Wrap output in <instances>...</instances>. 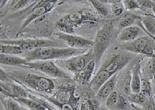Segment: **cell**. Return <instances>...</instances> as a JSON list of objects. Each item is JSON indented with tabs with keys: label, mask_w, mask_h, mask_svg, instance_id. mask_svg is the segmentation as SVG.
Wrapping results in <instances>:
<instances>
[{
	"label": "cell",
	"mask_w": 155,
	"mask_h": 110,
	"mask_svg": "<svg viewBox=\"0 0 155 110\" xmlns=\"http://www.w3.org/2000/svg\"><path fill=\"white\" fill-rule=\"evenodd\" d=\"M100 110H110V109H109V108H105V107H101Z\"/></svg>",
	"instance_id": "ab89813d"
},
{
	"label": "cell",
	"mask_w": 155,
	"mask_h": 110,
	"mask_svg": "<svg viewBox=\"0 0 155 110\" xmlns=\"http://www.w3.org/2000/svg\"><path fill=\"white\" fill-rule=\"evenodd\" d=\"M152 11H153V15H154V16H155V4H154V5H153V9H152Z\"/></svg>",
	"instance_id": "f35d334b"
},
{
	"label": "cell",
	"mask_w": 155,
	"mask_h": 110,
	"mask_svg": "<svg viewBox=\"0 0 155 110\" xmlns=\"http://www.w3.org/2000/svg\"><path fill=\"white\" fill-rule=\"evenodd\" d=\"M27 68L36 70L56 79H70L71 76L52 60H37L29 62Z\"/></svg>",
	"instance_id": "8fae6325"
},
{
	"label": "cell",
	"mask_w": 155,
	"mask_h": 110,
	"mask_svg": "<svg viewBox=\"0 0 155 110\" xmlns=\"http://www.w3.org/2000/svg\"><path fill=\"white\" fill-rule=\"evenodd\" d=\"M144 72L146 74V78L148 79H153L155 78V58L154 57H149V60L146 64Z\"/></svg>",
	"instance_id": "f1b7e54d"
},
{
	"label": "cell",
	"mask_w": 155,
	"mask_h": 110,
	"mask_svg": "<svg viewBox=\"0 0 155 110\" xmlns=\"http://www.w3.org/2000/svg\"><path fill=\"white\" fill-rule=\"evenodd\" d=\"M140 19V16L134 14L132 12L124 13L120 17L118 18L117 22V28L120 30L125 29L127 27L134 26L136 23H137Z\"/></svg>",
	"instance_id": "ffe728a7"
},
{
	"label": "cell",
	"mask_w": 155,
	"mask_h": 110,
	"mask_svg": "<svg viewBox=\"0 0 155 110\" xmlns=\"http://www.w3.org/2000/svg\"><path fill=\"white\" fill-rule=\"evenodd\" d=\"M124 8L127 12H133V11L140 9V5L138 4V1L137 0H124Z\"/></svg>",
	"instance_id": "d6a6232c"
},
{
	"label": "cell",
	"mask_w": 155,
	"mask_h": 110,
	"mask_svg": "<svg viewBox=\"0 0 155 110\" xmlns=\"http://www.w3.org/2000/svg\"><path fill=\"white\" fill-rule=\"evenodd\" d=\"M140 62L137 61L134 64L132 68V74H131V92L132 93L140 92L141 80L142 78L141 74Z\"/></svg>",
	"instance_id": "d6986e66"
},
{
	"label": "cell",
	"mask_w": 155,
	"mask_h": 110,
	"mask_svg": "<svg viewBox=\"0 0 155 110\" xmlns=\"http://www.w3.org/2000/svg\"><path fill=\"white\" fill-rule=\"evenodd\" d=\"M14 99L30 110H46L45 107L42 104L30 98H19Z\"/></svg>",
	"instance_id": "603a6c76"
},
{
	"label": "cell",
	"mask_w": 155,
	"mask_h": 110,
	"mask_svg": "<svg viewBox=\"0 0 155 110\" xmlns=\"http://www.w3.org/2000/svg\"><path fill=\"white\" fill-rule=\"evenodd\" d=\"M93 60V50H92V47H91L82 54L76 55L68 58L58 60L55 63L58 66H61L64 68H65L67 71L76 74L84 69Z\"/></svg>",
	"instance_id": "9c48e42d"
},
{
	"label": "cell",
	"mask_w": 155,
	"mask_h": 110,
	"mask_svg": "<svg viewBox=\"0 0 155 110\" xmlns=\"http://www.w3.org/2000/svg\"><path fill=\"white\" fill-rule=\"evenodd\" d=\"M13 81L21 84L26 89H30L48 95H53L55 91L54 82L51 78L43 77L32 73H19V71H12L8 73Z\"/></svg>",
	"instance_id": "5b68a950"
},
{
	"label": "cell",
	"mask_w": 155,
	"mask_h": 110,
	"mask_svg": "<svg viewBox=\"0 0 155 110\" xmlns=\"http://www.w3.org/2000/svg\"><path fill=\"white\" fill-rule=\"evenodd\" d=\"M153 85H154V87H155V78H153Z\"/></svg>",
	"instance_id": "b9f144b4"
},
{
	"label": "cell",
	"mask_w": 155,
	"mask_h": 110,
	"mask_svg": "<svg viewBox=\"0 0 155 110\" xmlns=\"http://www.w3.org/2000/svg\"><path fill=\"white\" fill-rule=\"evenodd\" d=\"M63 41L59 40H51L47 38H28V39L2 40V44L17 45L26 52L37 50L43 47H64Z\"/></svg>",
	"instance_id": "52a82bcc"
},
{
	"label": "cell",
	"mask_w": 155,
	"mask_h": 110,
	"mask_svg": "<svg viewBox=\"0 0 155 110\" xmlns=\"http://www.w3.org/2000/svg\"><path fill=\"white\" fill-rule=\"evenodd\" d=\"M119 95L120 94L116 91H114V92H113L111 94L109 95V97L105 101V105H106V108L110 110H113L114 107L116 106V103L118 102Z\"/></svg>",
	"instance_id": "4dcf8cb0"
},
{
	"label": "cell",
	"mask_w": 155,
	"mask_h": 110,
	"mask_svg": "<svg viewBox=\"0 0 155 110\" xmlns=\"http://www.w3.org/2000/svg\"><path fill=\"white\" fill-rule=\"evenodd\" d=\"M95 68H96V64H95V60H93L84 69L81 70L79 72L74 74V77H73V80L80 84V85H89V83L94 77L93 75L94 72H95Z\"/></svg>",
	"instance_id": "5bb4252c"
},
{
	"label": "cell",
	"mask_w": 155,
	"mask_h": 110,
	"mask_svg": "<svg viewBox=\"0 0 155 110\" xmlns=\"http://www.w3.org/2000/svg\"><path fill=\"white\" fill-rule=\"evenodd\" d=\"M122 49L148 57H155V41L148 35L142 36L135 40L124 44L122 45Z\"/></svg>",
	"instance_id": "ba28073f"
},
{
	"label": "cell",
	"mask_w": 155,
	"mask_h": 110,
	"mask_svg": "<svg viewBox=\"0 0 155 110\" xmlns=\"http://www.w3.org/2000/svg\"><path fill=\"white\" fill-rule=\"evenodd\" d=\"M89 2L92 4L96 13L102 17L107 18L109 16V4L106 3L105 1H99V0H90Z\"/></svg>",
	"instance_id": "7402d4cb"
},
{
	"label": "cell",
	"mask_w": 155,
	"mask_h": 110,
	"mask_svg": "<svg viewBox=\"0 0 155 110\" xmlns=\"http://www.w3.org/2000/svg\"><path fill=\"white\" fill-rule=\"evenodd\" d=\"M154 58H155V57H154Z\"/></svg>",
	"instance_id": "7bdbcfd3"
},
{
	"label": "cell",
	"mask_w": 155,
	"mask_h": 110,
	"mask_svg": "<svg viewBox=\"0 0 155 110\" xmlns=\"http://www.w3.org/2000/svg\"><path fill=\"white\" fill-rule=\"evenodd\" d=\"M114 23L113 20H108L103 23V25L97 31L94 39V44L92 47L94 54V60L96 66H99L102 57L105 52L107 50L112 42L114 34Z\"/></svg>",
	"instance_id": "8992f818"
},
{
	"label": "cell",
	"mask_w": 155,
	"mask_h": 110,
	"mask_svg": "<svg viewBox=\"0 0 155 110\" xmlns=\"http://www.w3.org/2000/svg\"><path fill=\"white\" fill-rule=\"evenodd\" d=\"M147 98L144 95L142 92L131 93L127 95V99L129 102L134 105H139V106H143L144 103L146 102Z\"/></svg>",
	"instance_id": "4316f807"
},
{
	"label": "cell",
	"mask_w": 155,
	"mask_h": 110,
	"mask_svg": "<svg viewBox=\"0 0 155 110\" xmlns=\"http://www.w3.org/2000/svg\"><path fill=\"white\" fill-rule=\"evenodd\" d=\"M1 5H0V9H2V8L4 7L5 5V3H8L9 2V1H7V0H1Z\"/></svg>",
	"instance_id": "8d00e7d4"
},
{
	"label": "cell",
	"mask_w": 155,
	"mask_h": 110,
	"mask_svg": "<svg viewBox=\"0 0 155 110\" xmlns=\"http://www.w3.org/2000/svg\"><path fill=\"white\" fill-rule=\"evenodd\" d=\"M1 102L4 107V110H21L22 107L19 103L16 102L14 99L7 97L3 95L1 96Z\"/></svg>",
	"instance_id": "484cf974"
},
{
	"label": "cell",
	"mask_w": 155,
	"mask_h": 110,
	"mask_svg": "<svg viewBox=\"0 0 155 110\" xmlns=\"http://www.w3.org/2000/svg\"><path fill=\"white\" fill-rule=\"evenodd\" d=\"M52 96L61 102L68 103L75 107H78L82 95L81 90L76 85L66 83L57 88Z\"/></svg>",
	"instance_id": "30bf717a"
},
{
	"label": "cell",
	"mask_w": 155,
	"mask_h": 110,
	"mask_svg": "<svg viewBox=\"0 0 155 110\" xmlns=\"http://www.w3.org/2000/svg\"><path fill=\"white\" fill-rule=\"evenodd\" d=\"M0 80H1V82H14L12 77H11L8 73L4 71L2 69H1V71H0Z\"/></svg>",
	"instance_id": "d590c367"
},
{
	"label": "cell",
	"mask_w": 155,
	"mask_h": 110,
	"mask_svg": "<svg viewBox=\"0 0 155 110\" xmlns=\"http://www.w3.org/2000/svg\"><path fill=\"white\" fill-rule=\"evenodd\" d=\"M147 35H148V36H150V37H151V38H152V39H153V40H154V41H155V37H154V36H152V35H150V34H147Z\"/></svg>",
	"instance_id": "74e56055"
},
{
	"label": "cell",
	"mask_w": 155,
	"mask_h": 110,
	"mask_svg": "<svg viewBox=\"0 0 155 110\" xmlns=\"http://www.w3.org/2000/svg\"><path fill=\"white\" fill-rule=\"evenodd\" d=\"M21 110H30V109H28V108H23V107H22V109Z\"/></svg>",
	"instance_id": "60d3db41"
},
{
	"label": "cell",
	"mask_w": 155,
	"mask_h": 110,
	"mask_svg": "<svg viewBox=\"0 0 155 110\" xmlns=\"http://www.w3.org/2000/svg\"><path fill=\"white\" fill-rule=\"evenodd\" d=\"M88 50L71 47H43L26 52L23 54V57L27 59L28 62L37 60H58L82 54Z\"/></svg>",
	"instance_id": "277c9868"
},
{
	"label": "cell",
	"mask_w": 155,
	"mask_h": 110,
	"mask_svg": "<svg viewBox=\"0 0 155 110\" xmlns=\"http://www.w3.org/2000/svg\"><path fill=\"white\" fill-rule=\"evenodd\" d=\"M95 95H94L89 90L85 95L83 96V99L80 104V110H100V102L97 99Z\"/></svg>",
	"instance_id": "ac0fdd59"
},
{
	"label": "cell",
	"mask_w": 155,
	"mask_h": 110,
	"mask_svg": "<svg viewBox=\"0 0 155 110\" xmlns=\"http://www.w3.org/2000/svg\"><path fill=\"white\" fill-rule=\"evenodd\" d=\"M134 57V53L130 52H118L111 55L100 66L92 80L88 85V90L95 95L99 89L113 75L118 74L130 62Z\"/></svg>",
	"instance_id": "6da1fadb"
},
{
	"label": "cell",
	"mask_w": 155,
	"mask_h": 110,
	"mask_svg": "<svg viewBox=\"0 0 155 110\" xmlns=\"http://www.w3.org/2000/svg\"><path fill=\"white\" fill-rule=\"evenodd\" d=\"M137 23L138 24V27L143 30L146 34H150L155 37L154 15L145 14L144 16H140V19Z\"/></svg>",
	"instance_id": "e0dca14e"
},
{
	"label": "cell",
	"mask_w": 155,
	"mask_h": 110,
	"mask_svg": "<svg viewBox=\"0 0 155 110\" xmlns=\"http://www.w3.org/2000/svg\"><path fill=\"white\" fill-rule=\"evenodd\" d=\"M107 4H109L110 11L113 14V16L116 18H119L124 13V2L120 0H112V1H105Z\"/></svg>",
	"instance_id": "cb8c5ba5"
},
{
	"label": "cell",
	"mask_w": 155,
	"mask_h": 110,
	"mask_svg": "<svg viewBox=\"0 0 155 110\" xmlns=\"http://www.w3.org/2000/svg\"><path fill=\"white\" fill-rule=\"evenodd\" d=\"M143 110H155V101L153 97H148L143 105Z\"/></svg>",
	"instance_id": "e575fe53"
},
{
	"label": "cell",
	"mask_w": 155,
	"mask_h": 110,
	"mask_svg": "<svg viewBox=\"0 0 155 110\" xmlns=\"http://www.w3.org/2000/svg\"><path fill=\"white\" fill-rule=\"evenodd\" d=\"M33 2V1L29 0H19V1H10L9 3L13 11H20L28 7L29 5Z\"/></svg>",
	"instance_id": "f546056e"
},
{
	"label": "cell",
	"mask_w": 155,
	"mask_h": 110,
	"mask_svg": "<svg viewBox=\"0 0 155 110\" xmlns=\"http://www.w3.org/2000/svg\"><path fill=\"white\" fill-rule=\"evenodd\" d=\"M138 4H139L140 9L144 10V9H153L155 2L153 1H150V0H138Z\"/></svg>",
	"instance_id": "836d02e7"
},
{
	"label": "cell",
	"mask_w": 155,
	"mask_h": 110,
	"mask_svg": "<svg viewBox=\"0 0 155 110\" xmlns=\"http://www.w3.org/2000/svg\"><path fill=\"white\" fill-rule=\"evenodd\" d=\"M118 75L119 73L113 75L97 92L96 95H95V98L99 102L106 101V99L109 96V95L111 94L113 92H114L115 88H116L117 82H118Z\"/></svg>",
	"instance_id": "9a60e30c"
},
{
	"label": "cell",
	"mask_w": 155,
	"mask_h": 110,
	"mask_svg": "<svg viewBox=\"0 0 155 110\" xmlns=\"http://www.w3.org/2000/svg\"><path fill=\"white\" fill-rule=\"evenodd\" d=\"M141 29L138 26H132V27H127L125 29L120 30L117 36L116 40L120 43H130L131 41L135 40L137 39L138 35L140 34Z\"/></svg>",
	"instance_id": "2e32d148"
},
{
	"label": "cell",
	"mask_w": 155,
	"mask_h": 110,
	"mask_svg": "<svg viewBox=\"0 0 155 110\" xmlns=\"http://www.w3.org/2000/svg\"><path fill=\"white\" fill-rule=\"evenodd\" d=\"M54 34L56 37L57 40H62L68 46L70 47L71 48H74V49L88 50L89 48L92 47L94 44L93 40L83 37L81 36L64 34L62 32H57Z\"/></svg>",
	"instance_id": "7c38bea8"
},
{
	"label": "cell",
	"mask_w": 155,
	"mask_h": 110,
	"mask_svg": "<svg viewBox=\"0 0 155 110\" xmlns=\"http://www.w3.org/2000/svg\"><path fill=\"white\" fill-rule=\"evenodd\" d=\"M1 94L12 99L28 98L30 93L21 84L16 82H1Z\"/></svg>",
	"instance_id": "4fadbf2b"
},
{
	"label": "cell",
	"mask_w": 155,
	"mask_h": 110,
	"mask_svg": "<svg viewBox=\"0 0 155 110\" xmlns=\"http://www.w3.org/2000/svg\"><path fill=\"white\" fill-rule=\"evenodd\" d=\"M140 92L143 93L147 98L151 97L152 92H153V86H152L150 79L146 78H142Z\"/></svg>",
	"instance_id": "83f0119b"
},
{
	"label": "cell",
	"mask_w": 155,
	"mask_h": 110,
	"mask_svg": "<svg viewBox=\"0 0 155 110\" xmlns=\"http://www.w3.org/2000/svg\"><path fill=\"white\" fill-rule=\"evenodd\" d=\"M0 53L1 54L6 55H22L24 54V51L17 45L13 44H2L0 46Z\"/></svg>",
	"instance_id": "d4e9b609"
},
{
	"label": "cell",
	"mask_w": 155,
	"mask_h": 110,
	"mask_svg": "<svg viewBox=\"0 0 155 110\" xmlns=\"http://www.w3.org/2000/svg\"><path fill=\"white\" fill-rule=\"evenodd\" d=\"M129 101L127 98H126L124 95H119L118 102L116 103V106L114 107L113 110H127L129 108Z\"/></svg>",
	"instance_id": "1f68e13d"
},
{
	"label": "cell",
	"mask_w": 155,
	"mask_h": 110,
	"mask_svg": "<svg viewBox=\"0 0 155 110\" xmlns=\"http://www.w3.org/2000/svg\"><path fill=\"white\" fill-rule=\"evenodd\" d=\"M98 21L99 15L90 9H82L65 15L57 22L55 26L60 32L73 34L75 29L83 25L95 24Z\"/></svg>",
	"instance_id": "7a4b0ae2"
},
{
	"label": "cell",
	"mask_w": 155,
	"mask_h": 110,
	"mask_svg": "<svg viewBox=\"0 0 155 110\" xmlns=\"http://www.w3.org/2000/svg\"><path fill=\"white\" fill-rule=\"evenodd\" d=\"M0 63L3 65L26 67L29 62L24 57H20L16 55L0 54Z\"/></svg>",
	"instance_id": "44dd1931"
},
{
	"label": "cell",
	"mask_w": 155,
	"mask_h": 110,
	"mask_svg": "<svg viewBox=\"0 0 155 110\" xmlns=\"http://www.w3.org/2000/svg\"><path fill=\"white\" fill-rule=\"evenodd\" d=\"M64 1L58 0H42V1H33L31 4L26 9L16 12L12 15L13 17H22L25 16L24 22L20 27L19 32H22L27 28L33 22L42 16L48 15L50 12L53 10L57 5H61Z\"/></svg>",
	"instance_id": "3957f363"
}]
</instances>
